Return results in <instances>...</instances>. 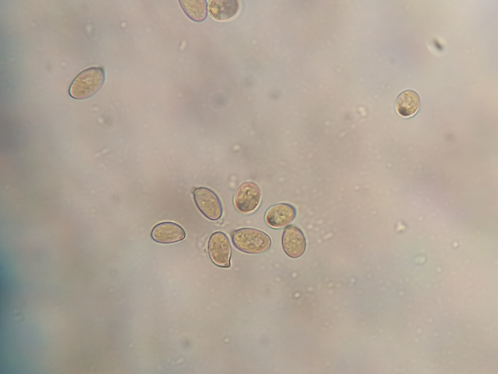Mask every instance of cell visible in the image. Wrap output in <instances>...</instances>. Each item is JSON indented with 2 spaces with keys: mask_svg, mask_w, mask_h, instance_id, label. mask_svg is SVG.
I'll list each match as a JSON object with an SVG mask.
<instances>
[{
  "mask_svg": "<svg viewBox=\"0 0 498 374\" xmlns=\"http://www.w3.org/2000/svg\"><path fill=\"white\" fill-rule=\"evenodd\" d=\"M231 240L239 250L247 254H257L267 251L271 240L265 232L250 227L241 228L231 233Z\"/></svg>",
  "mask_w": 498,
  "mask_h": 374,
  "instance_id": "obj_1",
  "label": "cell"
},
{
  "mask_svg": "<svg viewBox=\"0 0 498 374\" xmlns=\"http://www.w3.org/2000/svg\"><path fill=\"white\" fill-rule=\"evenodd\" d=\"M105 72L101 67H91L80 72L72 81L69 93L76 99L89 98L100 89L105 81Z\"/></svg>",
  "mask_w": 498,
  "mask_h": 374,
  "instance_id": "obj_2",
  "label": "cell"
},
{
  "mask_svg": "<svg viewBox=\"0 0 498 374\" xmlns=\"http://www.w3.org/2000/svg\"><path fill=\"white\" fill-rule=\"evenodd\" d=\"M195 204L200 212L212 221L219 220L223 214V207L217 195L206 187H198L193 191Z\"/></svg>",
  "mask_w": 498,
  "mask_h": 374,
  "instance_id": "obj_3",
  "label": "cell"
},
{
  "mask_svg": "<svg viewBox=\"0 0 498 374\" xmlns=\"http://www.w3.org/2000/svg\"><path fill=\"white\" fill-rule=\"evenodd\" d=\"M209 255L213 262L223 268L231 266V246L228 237L221 231H216L210 236L208 243Z\"/></svg>",
  "mask_w": 498,
  "mask_h": 374,
  "instance_id": "obj_4",
  "label": "cell"
},
{
  "mask_svg": "<svg viewBox=\"0 0 498 374\" xmlns=\"http://www.w3.org/2000/svg\"><path fill=\"white\" fill-rule=\"evenodd\" d=\"M261 198L259 186L251 181L243 183L235 193L233 203L240 212L247 214L254 211L258 206Z\"/></svg>",
  "mask_w": 498,
  "mask_h": 374,
  "instance_id": "obj_5",
  "label": "cell"
},
{
  "mask_svg": "<svg viewBox=\"0 0 498 374\" xmlns=\"http://www.w3.org/2000/svg\"><path fill=\"white\" fill-rule=\"evenodd\" d=\"M282 244L285 253L291 258H298L304 253L306 243L302 231L296 226H286L282 237Z\"/></svg>",
  "mask_w": 498,
  "mask_h": 374,
  "instance_id": "obj_6",
  "label": "cell"
},
{
  "mask_svg": "<svg viewBox=\"0 0 498 374\" xmlns=\"http://www.w3.org/2000/svg\"><path fill=\"white\" fill-rule=\"evenodd\" d=\"M295 207L289 204L280 203L270 207L265 214V221L271 227L279 228L291 223L296 216Z\"/></svg>",
  "mask_w": 498,
  "mask_h": 374,
  "instance_id": "obj_7",
  "label": "cell"
},
{
  "mask_svg": "<svg viewBox=\"0 0 498 374\" xmlns=\"http://www.w3.org/2000/svg\"><path fill=\"white\" fill-rule=\"evenodd\" d=\"M186 232L179 224L172 222H163L154 226L151 237L155 242L162 244H170L185 239Z\"/></svg>",
  "mask_w": 498,
  "mask_h": 374,
  "instance_id": "obj_8",
  "label": "cell"
},
{
  "mask_svg": "<svg viewBox=\"0 0 498 374\" xmlns=\"http://www.w3.org/2000/svg\"><path fill=\"white\" fill-rule=\"evenodd\" d=\"M421 104L420 97L417 92L412 90L402 92L396 97V109L399 114L408 117L414 115Z\"/></svg>",
  "mask_w": 498,
  "mask_h": 374,
  "instance_id": "obj_9",
  "label": "cell"
},
{
  "mask_svg": "<svg viewBox=\"0 0 498 374\" xmlns=\"http://www.w3.org/2000/svg\"><path fill=\"white\" fill-rule=\"evenodd\" d=\"M239 1L237 0H213L209 1L208 9L215 19L223 20L233 17L238 12Z\"/></svg>",
  "mask_w": 498,
  "mask_h": 374,
  "instance_id": "obj_10",
  "label": "cell"
},
{
  "mask_svg": "<svg viewBox=\"0 0 498 374\" xmlns=\"http://www.w3.org/2000/svg\"><path fill=\"white\" fill-rule=\"evenodd\" d=\"M179 2L184 13L192 20L201 22L206 19L207 15L206 0H179Z\"/></svg>",
  "mask_w": 498,
  "mask_h": 374,
  "instance_id": "obj_11",
  "label": "cell"
}]
</instances>
